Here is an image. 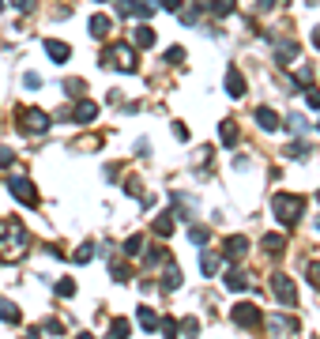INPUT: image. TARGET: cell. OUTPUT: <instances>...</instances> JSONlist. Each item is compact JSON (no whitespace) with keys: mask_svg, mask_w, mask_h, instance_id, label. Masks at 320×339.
Wrapping results in <instances>:
<instances>
[{"mask_svg":"<svg viewBox=\"0 0 320 339\" xmlns=\"http://www.w3.org/2000/svg\"><path fill=\"white\" fill-rule=\"evenodd\" d=\"M271 211L279 215V222L294 226V222L302 219V211H305V200L302 196H290V192H275V196H271Z\"/></svg>","mask_w":320,"mask_h":339,"instance_id":"cell-1","label":"cell"},{"mask_svg":"<svg viewBox=\"0 0 320 339\" xmlns=\"http://www.w3.org/2000/svg\"><path fill=\"white\" fill-rule=\"evenodd\" d=\"M19 132H31V136H42V132H49V113H45V110H34V106H31V110H23V113H19Z\"/></svg>","mask_w":320,"mask_h":339,"instance_id":"cell-2","label":"cell"},{"mask_svg":"<svg viewBox=\"0 0 320 339\" xmlns=\"http://www.w3.org/2000/svg\"><path fill=\"white\" fill-rule=\"evenodd\" d=\"M102 64L105 68H121V72H136V53L132 45H113V49L102 53Z\"/></svg>","mask_w":320,"mask_h":339,"instance_id":"cell-3","label":"cell"},{"mask_svg":"<svg viewBox=\"0 0 320 339\" xmlns=\"http://www.w3.org/2000/svg\"><path fill=\"white\" fill-rule=\"evenodd\" d=\"M8 189H12V196H15L19 203H31V207L38 203V189H34L31 177H12V185H8Z\"/></svg>","mask_w":320,"mask_h":339,"instance_id":"cell-4","label":"cell"},{"mask_svg":"<svg viewBox=\"0 0 320 339\" xmlns=\"http://www.w3.org/2000/svg\"><path fill=\"white\" fill-rule=\"evenodd\" d=\"M271 290L279 294V302H283V305H294L298 302V290H294V283H290L286 275H271Z\"/></svg>","mask_w":320,"mask_h":339,"instance_id":"cell-5","label":"cell"},{"mask_svg":"<svg viewBox=\"0 0 320 339\" xmlns=\"http://www.w3.org/2000/svg\"><path fill=\"white\" fill-rule=\"evenodd\" d=\"M117 12H121V15H140V19H151L154 4H151V0H117Z\"/></svg>","mask_w":320,"mask_h":339,"instance_id":"cell-6","label":"cell"},{"mask_svg":"<svg viewBox=\"0 0 320 339\" xmlns=\"http://www.w3.org/2000/svg\"><path fill=\"white\" fill-rule=\"evenodd\" d=\"M264 317H260V309L256 305H234V324H241V328H256Z\"/></svg>","mask_w":320,"mask_h":339,"instance_id":"cell-7","label":"cell"},{"mask_svg":"<svg viewBox=\"0 0 320 339\" xmlns=\"http://www.w3.org/2000/svg\"><path fill=\"white\" fill-rule=\"evenodd\" d=\"M226 94H230V98H241V94H245V75H241L237 68L226 72Z\"/></svg>","mask_w":320,"mask_h":339,"instance_id":"cell-8","label":"cell"},{"mask_svg":"<svg viewBox=\"0 0 320 339\" xmlns=\"http://www.w3.org/2000/svg\"><path fill=\"white\" fill-rule=\"evenodd\" d=\"M132 42L140 45V49H151V45L158 42V38H154V31H151L147 23H143V27H136V31H132Z\"/></svg>","mask_w":320,"mask_h":339,"instance_id":"cell-9","label":"cell"},{"mask_svg":"<svg viewBox=\"0 0 320 339\" xmlns=\"http://www.w3.org/2000/svg\"><path fill=\"white\" fill-rule=\"evenodd\" d=\"M256 121H260V128H264V132H275L279 128V113L268 110V106H260V110H256Z\"/></svg>","mask_w":320,"mask_h":339,"instance_id":"cell-10","label":"cell"},{"mask_svg":"<svg viewBox=\"0 0 320 339\" xmlns=\"http://www.w3.org/2000/svg\"><path fill=\"white\" fill-rule=\"evenodd\" d=\"M94 117H98V106H94V102H79V106H75V121H79V124H91Z\"/></svg>","mask_w":320,"mask_h":339,"instance_id":"cell-11","label":"cell"},{"mask_svg":"<svg viewBox=\"0 0 320 339\" xmlns=\"http://www.w3.org/2000/svg\"><path fill=\"white\" fill-rule=\"evenodd\" d=\"M222 253H226L230 260H241V256L249 253V241H245V238H230V241H226V249H222Z\"/></svg>","mask_w":320,"mask_h":339,"instance_id":"cell-12","label":"cell"},{"mask_svg":"<svg viewBox=\"0 0 320 339\" xmlns=\"http://www.w3.org/2000/svg\"><path fill=\"white\" fill-rule=\"evenodd\" d=\"M136 321L147 328V332H154V328H158V317H154V309H151V305H140V309H136Z\"/></svg>","mask_w":320,"mask_h":339,"instance_id":"cell-13","label":"cell"},{"mask_svg":"<svg viewBox=\"0 0 320 339\" xmlns=\"http://www.w3.org/2000/svg\"><path fill=\"white\" fill-rule=\"evenodd\" d=\"M268 332H298V321H290V317H268Z\"/></svg>","mask_w":320,"mask_h":339,"instance_id":"cell-14","label":"cell"},{"mask_svg":"<svg viewBox=\"0 0 320 339\" xmlns=\"http://www.w3.org/2000/svg\"><path fill=\"white\" fill-rule=\"evenodd\" d=\"M283 249H286V238H283V234H268V238H264V253L283 256Z\"/></svg>","mask_w":320,"mask_h":339,"instance_id":"cell-15","label":"cell"},{"mask_svg":"<svg viewBox=\"0 0 320 339\" xmlns=\"http://www.w3.org/2000/svg\"><path fill=\"white\" fill-rule=\"evenodd\" d=\"M45 53H49L53 61H68V57H72V49H68L64 42H57V38H49V42H45Z\"/></svg>","mask_w":320,"mask_h":339,"instance_id":"cell-16","label":"cell"},{"mask_svg":"<svg viewBox=\"0 0 320 339\" xmlns=\"http://www.w3.org/2000/svg\"><path fill=\"white\" fill-rule=\"evenodd\" d=\"M245 286H249L245 271H226V290H245Z\"/></svg>","mask_w":320,"mask_h":339,"instance_id":"cell-17","label":"cell"},{"mask_svg":"<svg viewBox=\"0 0 320 339\" xmlns=\"http://www.w3.org/2000/svg\"><path fill=\"white\" fill-rule=\"evenodd\" d=\"M200 271H203V275H215V271H219V256L215 253H203L200 256Z\"/></svg>","mask_w":320,"mask_h":339,"instance_id":"cell-18","label":"cell"},{"mask_svg":"<svg viewBox=\"0 0 320 339\" xmlns=\"http://www.w3.org/2000/svg\"><path fill=\"white\" fill-rule=\"evenodd\" d=\"M0 321H8V324H19V309L12 302H0Z\"/></svg>","mask_w":320,"mask_h":339,"instance_id":"cell-19","label":"cell"},{"mask_svg":"<svg viewBox=\"0 0 320 339\" xmlns=\"http://www.w3.org/2000/svg\"><path fill=\"white\" fill-rule=\"evenodd\" d=\"M91 31H94V38H105V34H110V19H105V15H94V19H91Z\"/></svg>","mask_w":320,"mask_h":339,"instance_id":"cell-20","label":"cell"},{"mask_svg":"<svg viewBox=\"0 0 320 339\" xmlns=\"http://www.w3.org/2000/svg\"><path fill=\"white\" fill-rule=\"evenodd\" d=\"M177 286H181V268H170L162 279V290H177Z\"/></svg>","mask_w":320,"mask_h":339,"instance_id":"cell-21","label":"cell"},{"mask_svg":"<svg viewBox=\"0 0 320 339\" xmlns=\"http://www.w3.org/2000/svg\"><path fill=\"white\" fill-rule=\"evenodd\" d=\"M222 143H226V147H234V143H237V128H234V121H222Z\"/></svg>","mask_w":320,"mask_h":339,"instance_id":"cell-22","label":"cell"},{"mask_svg":"<svg viewBox=\"0 0 320 339\" xmlns=\"http://www.w3.org/2000/svg\"><path fill=\"white\" fill-rule=\"evenodd\" d=\"M170 230H173V215H158V219H154V234H162V238H166Z\"/></svg>","mask_w":320,"mask_h":339,"instance_id":"cell-23","label":"cell"},{"mask_svg":"<svg viewBox=\"0 0 320 339\" xmlns=\"http://www.w3.org/2000/svg\"><path fill=\"white\" fill-rule=\"evenodd\" d=\"M234 4H237V0H211V12H215V15H230Z\"/></svg>","mask_w":320,"mask_h":339,"instance_id":"cell-24","label":"cell"},{"mask_svg":"<svg viewBox=\"0 0 320 339\" xmlns=\"http://www.w3.org/2000/svg\"><path fill=\"white\" fill-rule=\"evenodd\" d=\"M57 294H61V298H72V294H75V283H72V279H61V283H57Z\"/></svg>","mask_w":320,"mask_h":339,"instance_id":"cell-25","label":"cell"},{"mask_svg":"<svg viewBox=\"0 0 320 339\" xmlns=\"http://www.w3.org/2000/svg\"><path fill=\"white\" fill-rule=\"evenodd\" d=\"M91 256H94V245H83V249H75V264H87Z\"/></svg>","mask_w":320,"mask_h":339,"instance_id":"cell-26","label":"cell"},{"mask_svg":"<svg viewBox=\"0 0 320 339\" xmlns=\"http://www.w3.org/2000/svg\"><path fill=\"white\" fill-rule=\"evenodd\" d=\"M154 4L166 8V12H181V8H185V0H154Z\"/></svg>","mask_w":320,"mask_h":339,"instance_id":"cell-27","label":"cell"},{"mask_svg":"<svg viewBox=\"0 0 320 339\" xmlns=\"http://www.w3.org/2000/svg\"><path fill=\"white\" fill-rule=\"evenodd\" d=\"M140 245H143V238H128V241H124V253L136 256V253H140Z\"/></svg>","mask_w":320,"mask_h":339,"instance_id":"cell-28","label":"cell"},{"mask_svg":"<svg viewBox=\"0 0 320 339\" xmlns=\"http://www.w3.org/2000/svg\"><path fill=\"white\" fill-rule=\"evenodd\" d=\"M189 241H196V245H200V241H207V230H203V226H192V230H189Z\"/></svg>","mask_w":320,"mask_h":339,"instance_id":"cell-29","label":"cell"},{"mask_svg":"<svg viewBox=\"0 0 320 339\" xmlns=\"http://www.w3.org/2000/svg\"><path fill=\"white\" fill-rule=\"evenodd\" d=\"M177 328H181L185 335H192V332H200V321H192V317H189V321H181Z\"/></svg>","mask_w":320,"mask_h":339,"instance_id":"cell-30","label":"cell"},{"mask_svg":"<svg viewBox=\"0 0 320 339\" xmlns=\"http://www.w3.org/2000/svg\"><path fill=\"white\" fill-rule=\"evenodd\" d=\"M0 166H4V170H8V166H15V154L8 151V147H0Z\"/></svg>","mask_w":320,"mask_h":339,"instance_id":"cell-31","label":"cell"},{"mask_svg":"<svg viewBox=\"0 0 320 339\" xmlns=\"http://www.w3.org/2000/svg\"><path fill=\"white\" fill-rule=\"evenodd\" d=\"M166 61H170V64H177V61H185V49H181V45H173V49L166 53Z\"/></svg>","mask_w":320,"mask_h":339,"instance_id":"cell-32","label":"cell"},{"mask_svg":"<svg viewBox=\"0 0 320 339\" xmlns=\"http://www.w3.org/2000/svg\"><path fill=\"white\" fill-rule=\"evenodd\" d=\"M286 124H290V128H294V132H305V117H302V113H294V117H290Z\"/></svg>","mask_w":320,"mask_h":339,"instance_id":"cell-33","label":"cell"},{"mask_svg":"<svg viewBox=\"0 0 320 339\" xmlns=\"http://www.w3.org/2000/svg\"><path fill=\"white\" fill-rule=\"evenodd\" d=\"M305 102L313 106V110H320V91H313V87H309V91H305Z\"/></svg>","mask_w":320,"mask_h":339,"instance_id":"cell-34","label":"cell"},{"mask_svg":"<svg viewBox=\"0 0 320 339\" xmlns=\"http://www.w3.org/2000/svg\"><path fill=\"white\" fill-rule=\"evenodd\" d=\"M309 283L320 290V264H309Z\"/></svg>","mask_w":320,"mask_h":339,"instance_id":"cell-35","label":"cell"},{"mask_svg":"<svg viewBox=\"0 0 320 339\" xmlns=\"http://www.w3.org/2000/svg\"><path fill=\"white\" fill-rule=\"evenodd\" d=\"M298 83L309 87V83H313V72H309V68H298Z\"/></svg>","mask_w":320,"mask_h":339,"instance_id":"cell-36","label":"cell"},{"mask_svg":"<svg viewBox=\"0 0 320 339\" xmlns=\"http://www.w3.org/2000/svg\"><path fill=\"white\" fill-rule=\"evenodd\" d=\"M128 332V321H113V335H124Z\"/></svg>","mask_w":320,"mask_h":339,"instance_id":"cell-37","label":"cell"},{"mask_svg":"<svg viewBox=\"0 0 320 339\" xmlns=\"http://www.w3.org/2000/svg\"><path fill=\"white\" fill-rule=\"evenodd\" d=\"M12 4L19 8V12H31V8H34V0H12Z\"/></svg>","mask_w":320,"mask_h":339,"instance_id":"cell-38","label":"cell"},{"mask_svg":"<svg viewBox=\"0 0 320 339\" xmlns=\"http://www.w3.org/2000/svg\"><path fill=\"white\" fill-rule=\"evenodd\" d=\"M313 45H316V49H320V31H316V38H313Z\"/></svg>","mask_w":320,"mask_h":339,"instance_id":"cell-39","label":"cell"},{"mask_svg":"<svg viewBox=\"0 0 320 339\" xmlns=\"http://www.w3.org/2000/svg\"><path fill=\"white\" fill-rule=\"evenodd\" d=\"M316 196H320V192H316Z\"/></svg>","mask_w":320,"mask_h":339,"instance_id":"cell-40","label":"cell"}]
</instances>
